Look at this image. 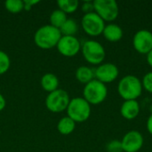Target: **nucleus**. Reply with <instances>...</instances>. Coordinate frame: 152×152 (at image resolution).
<instances>
[{"label": "nucleus", "instance_id": "f257e3e1", "mask_svg": "<svg viewBox=\"0 0 152 152\" xmlns=\"http://www.w3.org/2000/svg\"><path fill=\"white\" fill-rule=\"evenodd\" d=\"M142 80L134 75L123 77L118 85V93L125 101L137 100L142 95Z\"/></svg>", "mask_w": 152, "mask_h": 152}, {"label": "nucleus", "instance_id": "f03ea898", "mask_svg": "<svg viewBox=\"0 0 152 152\" xmlns=\"http://www.w3.org/2000/svg\"><path fill=\"white\" fill-rule=\"evenodd\" d=\"M61 36L59 28H54L50 24L45 25L36 31L34 35V42L39 48L48 50L57 46Z\"/></svg>", "mask_w": 152, "mask_h": 152}, {"label": "nucleus", "instance_id": "7ed1b4c3", "mask_svg": "<svg viewBox=\"0 0 152 152\" xmlns=\"http://www.w3.org/2000/svg\"><path fill=\"white\" fill-rule=\"evenodd\" d=\"M108 96L107 86L97 79H94L86 84L83 90V98L90 105L102 103Z\"/></svg>", "mask_w": 152, "mask_h": 152}, {"label": "nucleus", "instance_id": "20e7f679", "mask_svg": "<svg viewBox=\"0 0 152 152\" xmlns=\"http://www.w3.org/2000/svg\"><path fill=\"white\" fill-rule=\"evenodd\" d=\"M68 117L75 123L86 122L91 115V105L83 98L76 97L70 100L67 108Z\"/></svg>", "mask_w": 152, "mask_h": 152}, {"label": "nucleus", "instance_id": "39448f33", "mask_svg": "<svg viewBox=\"0 0 152 152\" xmlns=\"http://www.w3.org/2000/svg\"><path fill=\"white\" fill-rule=\"evenodd\" d=\"M81 52L84 59L90 64L101 65L106 56L105 48L96 40H86L81 45Z\"/></svg>", "mask_w": 152, "mask_h": 152}, {"label": "nucleus", "instance_id": "423d86ee", "mask_svg": "<svg viewBox=\"0 0 152 152\" xmlns=\"http://www.w3.org/2000/svg\"><path fill=\"white\" fill-rule=\"evenodd\" d=\"M70 102L69 94L63 89H57L49 93L45 99V106L53 113H60L67 110Z\"/></svg>", "mask_w": 152, "mask_h": 152}, {"label": "nucleus", "instance_id": "0eeeda50", "mask_svg": "<svg viewBox=\"0 0 152 152\" xmlns=\"http://www.w3.org/2000/svg\"><path fill=\"white\" fill-rule=\"evenodd\" d=\"M94 11L104 21H114L119 14V7L115 0L94 1Z\"/></svg>", "mask_w": 152, "mask_h": 152}, {"label": "nucleus", "instance_id": "6e6552de", "mask_svg": "<svg viewBox=\"0 0 152 152\" xmlns=\"http://www.w3.org/2000/svg\"><path fill=\"white\" fill-rule=\"evenodd\" d=\"M81 26L83 30L90 37H99L106 26L105 21L94 12L86 13L82 17Z\"/></svg>", "mask_w": 152, "mask_h": 152}, {"label": "nucleus", "instance_id": "1a4fd4ad", "mask_svg": "<svg viewBox=\"0 0 152 152\" xmlns=\"http://www.w3.org/2000/svg\"><path fill=\"white\" fill-rule=\"evenodd\" d=\"M119 75V69L114 63L106 62L97 66L94 69V77L103 84L114 82Z\"/></svg>", "mask_w": 152, "mask_h": 152}, {"label": "nucleus", "instance_id": "9d476101", "mask_svg": "<svg viewBox=\"0 0 152 152\" xmlns=\"http://www.w3.org/2000/svg\"><path fill=\"white\" fill-rule=\"evenodd\" d=\"M57 49L65 57H73L81 51V43L75 36H61Z\"/></svg>", "mask_w": 152, "mask_h": 152}, {"label": "nucleus", "instance_id": "9b49d317", "mask_svg": "<svg viewBox=\"0 0 152 152\" xmlns=\"http://www.w3.org/2000/svg\"><path fill=\"white\" fill-rule=\"evenodd\" d=\"M133 46L141 54H148L152 50V32L147 29L138 30L133 37Z\"/></svg>", "mask_w": 152, "mask_h": 152}, {"label": "nucleus", "instance_id": "f8f14e48", "mask_svg": "<svg viewBox=\"0 0 152 152\" xmlns=\"http://www.w3.org/2000/svg\"><path fill=\"white\" fill-rule=\"evenodd\" d=\"M144 139L142 134L136 130L127 132L121 140L124 152H138L143 146Z\"/></svg>", "mask_w": 152, "mask_h": 152}, {"label": "nucleus", "instance_id": "ddd939ff", "mask_svg": "<svg viewBox=\"0 0 152 152\" xmlns=\"http://www.w3.org/2000/svg\"><path fill=\"white\" fill-rule=\"evenodd\" d=\"M140 113V104L137 100L124 101L120 108L121 116L126 120H133Z\"/></svg>", "mask_w": 152, "mask_h": 152}, {"label": "nucleus", "instance_id": "4468645a", "mask_svg": "<svg viewBox=\"0 0 152 152\" xmlns=\"http://www.w3.org/2000/svg\"><path fill=\"white\" fill-rule=\"evenodd\" d=\"M102 35L106 40L111 43L118 42L122 39L124 32L122 28L116 23H109L105 26Z\"/></svg>", "mask_w": 152, "mask_h": 152}, {"label": "nucleus", "instance_id": "2eb2a0df", "mask_svg": "<svg viewBox=\"0 0 152 152\" xmlns=\"http://www.w3.org/2000/svg\"><path fill=\"white\" fill-rule=\"evenodd\" d=\"M40 85L45 91L48 93H52L58 89L59 78L57 77L56 75L53 73H46L41 77Z\"/></svg>", "mask_w": 152, "mask_h": 152}, {"label": "nucleus", "instance_id": "dca6fc26", "mask_svg": "<svg viewBox=\"0 0 152 152\" xmlns=\"http://www.w3.org/2000/svg\"><path fill=\"white\" fill-rule=\"evenodd\" d=\"M75 77L77 81L82 84H88L92 80L95 79L94 77V69L87 66H80L77 69Z\"/></svg>", "mask_w": 152, "mask_h": 152}, {"label": "nucleus", "instance_id": "f3484780", "mask_svg": "<svg viewBox=\"0 0 152 152\" xmlns=\"http://www.w3.org/2000/svg\"><path fill=\"white\" fill-rule=\"evenodd\" d=\"M76 128V123L68 116L61 118L57 124V130L62 135H69L74 132Z\"/></svg>", "mask_w": 152, "mask_h": 152}, {"label": "nucleus", "instance_id": "a211bd4d", "mask_svg": "<svg viewBox=\"0 0 152 152\" xmlns=\"http://www.w3.org/2000/svg\"><path fill=\"white\" fill-rule=\"evenodd\" d=\"M67 19V14L65 12H63L60 9H56L50 15V25L60 29L61 27L65 23Z\"/></svg>", "mask_w": 152, "mask_h": 152}, {"label": "nucleus", "instance_id": "6ab92c4d", "mask_svg": "<svg viewBox=\"0 0 152 152\" xmlns=\"http://www.w3.org/2000/svg\"><path fill=\"white\" fill-rule=\"evenodd\" d=\"M60 31L62 36H75L78 31L77 20L72 18H68L65 23L61 27Z\"/></svg>", "mask_w": 152, "mask_h": 152}, {"label": "nucleus", "instance_id": "aec40b11", "mask_svg": "<svg viewBox=\"0 0 152 152\" xmlns=\"http://www.w3.org/2000/svg\"><path fill=\"white\" fill-rule=\"evenodd\" d=\"M57 4L59 9L67 14L75 12L79 6V2L77 0H59Z\"/></svg>", "mask_w": 152, "mask_h": 152}, {"label": "nucleus", "instance_id": "412c9836", "mask_svg": "<svg viewBox=\"0 0 152 152\" xmlns=\"http://www.w3.org/2000/svg\"><path fill=\"white\" fill-rule=\"evenodd\" d=\"M5 9L11 13H19L24 10V4L21 0H7L4 2Z\"/></svg>", "mask_w": 152, "mask_h": 152}, {"label": "nucleus", "instance_id": "4be33fe9", "mask_svg": "<svg viewBox=\"0 0 152 152\" xmlns=\"http://www.w3.org/2000/svg\"><path fill=\"white\" fill-rule=\"evenodd\" d=\"M11 61L8 54L0 50V75L6 73L10 68Z\"/></svg>", "mask_w": 152, "mask_h": 152}, {"label": "nucleus", "instance_id": "5701e85b", "mask_svg": "<svg viewBox=\"0 0 152 152\" xmlns=\"http://www.w3.org/2000/svg\"><path fill=\"white\" fill-rule=\"evenodd\" d=\"M142 88L146 90L148 93L152 94V71L146 73L142 80Z\"/></svg>", "mask_w": 152, "mask_h": 152}, {"label": "nucleus", "instance_id": "b1692460", "mask_svg": "<svg viewBox=\"0 0 152 152\" xmlns=\"http://www.w3.org/2000/svg\"><path fill=\"white\" fill-rule=\"evenodd\" d=\"M106 150L108 152H123L121 141L112 140L109 142L106 146Z\"/></svg>", "mask_w": 152, "mask_h": 152}, {"label": "nucleus", "instance_id": "393cba45", "mask_svg": "<svg viewBox=\"0 0 152 152\" xmlns=\"http://www.w3.org/2000/svg\"><path fill=\"white\" fill-rule=\"evenodd\" d=\"M82 11L86 13H89V12H93L94 11V2L92 1H86L83 3L82 4Z\"/></svg>", "mask_w": 152, "mask_h": 152}, {"label": "nucleus", "instance_id": "a878e982", "mask_svg": "<svg viewBox=\"0 0 152 152\" xmlns=\"http://www.w3.org/2000/svg\"><path fill=\"white\" fill-rule=\"evenodd\" d=\"M38 3H39V1H37V0H25V1H23V4H24V10L28 11V10L31 9V7H32L33 5H35V4H38Z\"/></svg>", "mask_w": 152, "mask_h": 152}, {"label": "nucleus", "instance_id": "bb28decb", "mask_svg": "<svg viewBox=\"0 0 152 152\" xmlns=\"http://www.w3.org/2000/svg\"><path fill=\"white\" fill-rule=\"evenodd\" d=\"M146 127L148 132L152 135V113H151L150 117L148 118V120L146 122Z\"/></svg>", "mask_w": 152, "mask_h": 152}, {"label": "nucleus", "instance_id": "cd10ccee", "mask_svg": "<svg viewBox=\"0 0 152 152\" xmlns=\"http://www.w3.org/2000/svg\"><path fill=\"white\" fill-rule=\"evenodd\" d=\"M5 105H6V101L4 97L0 94V111H2L5 108Z\"/></svg>", "mask_w": 152, "mask_h": 152}, {"label": "nucleus", "instance_id": "c85d7f7f", "mask_svg": "<svg viewBox=\"0 0 152 152\" xmlns=\"http://www.w3.org/2000/svg\"><path fill=\"white\" fill-rule=\"evenodd\" d=\"M146 60H147V62H148V64L151 66L152 68V50L147 54V56H146Z\"/></svg>", "mask_w": 152, "mask_h": 152}, {"label": "nucleus", "instance_id": "c756f323", "mask_svg": "<svg viewBox=\"0 0 152 152\" xmlns=\"http://www.w3.org/2000/svg\"><path fill=\"white\" fill-rule=\"evenodd\" d=\"M150 110H151V113H152V104L151 105V108H150Z\"/></svg>", "mask_w": 152, "mask_h": 152}]
</instances>
